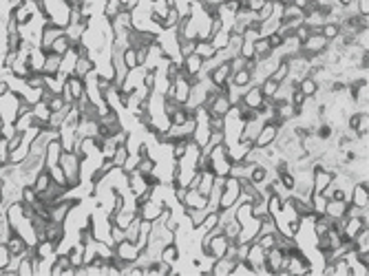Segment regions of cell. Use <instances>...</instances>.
<instances>
[{"instance_id": "1", "label": "cell", "mask_w": 369, "mask_h": 276, "mask_svg": "<svg viewBox=\"0 0 369 276\" xmlns=\"http://www.w3.org/2000/svg\"><path fill=\"white\" fill-rule=\"evenodd\" d=\"M80 163H82V159H80L73 151H62V155H60V163H58V166L62 168L69 190L78 188V186H82V177H80Z\"/></svg>"}, {"instance_id": "2", "label": "cell", "mask_w": 369, "mask_h": 276, "mask_svg": "<svg viewBox=\"0 0 369 276\" xmlns=\"http://www.w3.org/2000/svg\"><path fill=\"white\" fill-rule=\"evenodd\" d=\"M20 100L22 98H20L18 93H13V91L0 95V117H3L5 124H13V122H16Z\"/></svg>"}, {"instance_id": "3", "label": "cell", "mask_w": 369, "mask_h": 276, "mask_svg": "<svg viewBox=\"0 0 369 276\" xmlns=\"http://www.w3.org/2000/svg\"><path fill=\"white\" fill-rule=\"evenodd\" d=\"M279 126H274L272 122H265L263 126H261V131H259V135H256V139H254V146L256 148H268V146H272L276 141V137H279Z\"/></svg>"}, {"instance_id": "4", "label": "cell", "mask_w": 369, "mask_h": 276, "mask_svg": "<svg viewBox=\"0 0 369 276\" xmlns=\"http://www.w3.org/2000/svg\"><path fill=\"white\" fill-rule=\"evenodd\" d=\"M110 22V31H113V38L115 35H126L131 29H133V16L131 11H120Z\"/></svg>"}, {"instance_id": "5", "label": "cell", "mask_w": 369, "mask_h": 276, "mask_svg": "<svg viewBox=\"0 0 369 276\" xmlns=\"http://www.w3.org/2000/svg\"><path fill=\"white\" fill-rule=\"evenodd\" d=\"M62 144H60V137L58 139H51L47 148H44V155H42V159H44V168H53L60 163V155H62Z\"/></svg>"}, {"instance_id": "6", "label": "cell", "mask_w": 369, "mask_h": 276, "mask_svg": "<svg viewBox=\"0 0 369 276\" xmlns=\"http://www.w3.org/2000/svg\"><path fill=\"white\" fill-rule=\"evenodd\" d=\"M201 66H204V60L199 58L197 53H190L188 58H181V60H179V73H181L183 78L197 76V73L201 71Z\"/></svg>"}, {"instance_id": "7", "label": "cell", "mask_w": 369, "mask_h": 276, "mask_svg": "<svg viewBox=\"0 0 369 276\" xmlns=\"http://www.w3.org/2000/svg\"><path fill=\"white\" fill-rule=\"evenodd\" d=\"M113 252L120 259H124V261H131V263H135V259H137V248H135V243H131V241H120V243H115L113 245Z\"/></svg>"}, {"instance_id": "8", "label": "cell", "mask_w": 369, "mask_h": 276, "mask_svg": "<svg viewBox=\"0 0 369 276\" xmlns=\"http://www.w3.org/2000/svg\"><path fill=\"white\" fill-rule=\"evenodd\" d=\"M241 102L246 104V106H250V108H259L261 104H263V93H261V88L259 86H248L246 91H243V98H241Z\"/></svg>"}, {"instance_id": "9", "label": "cell", "mask_w": 369, "mask_h": 276, "mask_svg": "<svg viewBox=\"0 0 369 276\" xmlns=\"http://www.w3.org/2000/svg\"><path fill=\"white\" fill-rule=\"evenodd\" d=\"M44 58H47V53L40 49V47H33L31 51H29V56H27V64H29V71L31 73H42V66H44Z\"/></svg>"}, {"instance_id": "10", "label": "cell", "mask_w": 369, "mask_h": 276, "mask_svg": "<svg viewBox=\"0 0 369 276\" xmlns=\"http://www.w3.org/2000/svg\"><path fill=\"white\" fill-rule=\"evenodd\" d=\"M7 250H9V254H13V256H22L25 252L29 250V245H27V241L22 238L18 232H13L9 238H7Z\"/></svg>"}, {"instance_id": "11", "label": "cell", "mask_w": 369, "mask_h": 276, "mask_svg": "<svg viewBox=\"0 0 369 276\" xmlns=\"http://www.w3.org/2000/svg\"><path fill=\"white\" fill-rule=\"evenodd\" d=\"M230 106H232V104H230V100H228V95H226V93H219V95H217V100L212 102V106L208 108V113H210V115L224 117L228 111H230Z\"/></svg>"}, {"instance_id": "12", "label": "cell", "mask_w": 369, "mask_h": 276, "mask_svg": "<svg viewBox=\"0 0 369 276\" xmlns=\"http://www.w3.org/2000/svg\"><path fill=\"white\" fill-rule=\"evenodd\" d=\"M66 82V86H69V91H71V98H73V102H78L80 98L84 95V80L82 78H78V76H71L64 80Z\"/></svg>"}, {"instance_id": "13", "label": "cell", "mask_w": 369, "mask_h": 276, "mask_svg": "<svg viewBox=\"0 0 369 276\" xmlns=\"http://www.w3.org/2000/svg\"><path fill=\"white\" fill-rule=\"evenodd\" d=\"M60 60L62 56H58V53H47V58H44V66H42V76H58V71H60Z\"/></svg>"}, {"instance_id": "14", "label": "cell", "mask_w": 369, "mask_h": 276, "mask_svg": "<svg viewBox=\"0 0 369 276\" xmlns=\"http://www.w3.org/2000/svg\"><path fill=\"white\" fill-rule=\"evenodd\" d=\"M345 208H347V201H336V199H327V208L325 214L329 219H343L345 217Z\"/></svg>"}, {"instance_id": "15", "label": "cell", "mask_w": 369, "mask_h": 276, "mask_svg": "<svg viewBox=\"0 0 369 276\" xmlns=\"http://www.w3.org/2000/svg\"><path fill=\"white\" fill-rule=\"evenodd\" d=\"M272 53H274V49L270 47L268 38H259V40L254 42V56H252V60H256V62H261V60L270 58Z\"/></svg>"}, {"instance_id": "16", "label": "cell", "mask_w": 369, "mask_h": 276, "mask_svg": "<svg viewBox=\"0 0 369 276\" xmlns=\"http://www.w3.org/2000/svg\"><path fill=\"white\" fill-rule=\"evenodd\" d=\"M95 71V62H93V58H78V62H76V69H73V76H78V78H86L88 73H93Z\"/></svg>"}, {"instance_id": "17", "label": "cell", "mask_w": 369, "mask_h": 276, "mask_svg": "<svg viewBox=\"0 0 369 276\" xmlns=\"http://www.w3.org/2000/svg\"><path fill=\"white\" fill-rule=\"evenodd\" d=\"M31 186H33L35 195H42V192H44V190H47L49 186H51V175H49V170L44 168V166H42V170H40V173L35 175V179H33V183H31Z\"/></svg>"}, {"instance_id": "18", "label": "cell", "mask_w": 369, "mask_h": 276, "mask_svg": "<svg viewBox=\"0 0 369 276\" xmlns=\"http://www.w3.org/2000/svg\"><path fill=\"white\" fill-rule=\"evenodd\" d=\"M299 88H301V93L305 95V98H314L316 93H319V82H316L314 78H309V76H305V78H301V82H299Z\"/></svg>"}, {"instance_id": "19", "label": "cell", "mask_w": 369, "mask_h": 276, "mask_svg": "<svg viewBox=\"0 0 369 276\" xmlns=\"http://www.w3.org/2000/svg\"><path fill=\"white\" fill-rule=\"evenodd\" d=\"M230 82H232L234 86H239V88H243V91H246L248 86H252V73H250L248 69H241V71H237V73H232Z\"/></svg>"}, {"instance_id": "20", "label": "cell", "mask_w": 369, "mask_h": 276, "mask_svg": "<svg viewBox=\"0 0 369 276\" xmlns=\"http://www.w3.org/2000/svg\"><path fill=\"white\" fill-rule=\"evenodd\" d=\"M195 53L201 58V60H210L212 56L217 53V49L212 47V42H210V40H197V44H195Z\"/></svg>"}, {"instance_id": "21", "label": "cell", "mask_w": 369, "mask_h": 276, "mask_svg": "<svg viewBox=\"0 0 369 276\" xmlns=\"http://www.w3.org/2000/svg\"><path fill=\"white\" fill-rule=\"evenodd\" d=\"M206 204H208V197H204L201 192H197V190H188V192H186V201H183L181 206H190V208H206Z\"/></svg>"}, {"instance_id": "22", "label": "cell", "mask_w": 369, "mask_h": 276, "mask_svg": "<svg viewBox=\"0 0 369 276\" xmlns=\"http://www.w3.org/2000/svg\"><path fill=\"white\" fill-rule=\"evenodd\" d=\"M120 11H122V0H104V5H102V16L106 20H113Z\"/></svg>"}, {"instance_id": "23", "label": "cell", "mask_w": 369, "mask_h": 276, "mask_svg": "<svg viewBox=\"0 0 369 276\" xmlns=\"http://www.w3.org/2000/svg\"><path fill=\"white\" fill-rule=\"evenodd\" d=\"M155 166H157V161L153 157H142V159H137L135 170L139 175H151V173H155Z\"/></svg>"}, {"instance_id": "24", "label": "cell", "mask_w": 369, "mask_h": 276, "mask_svg": "<svg viewBox=\"0 0 369 276\" xmlns=\"http://www.w3.org/2000/svg\"><path fill=\"white\" fill-rule=\"evenodd\" d=\"M228 38H230V31H228V29H221V31H217L215 35H212L210 42H212V47H215L217 51H221V49L228 47Z\"/></svg>"}, {"instance_id": "25", "label": "cell", "mask_w": 369, "mask_h": 276, "mask_svg": "<svg viewBox=\"0 0 369 276\" xmlns=\"http://www.w3.org/2000/svg\"><path fill=\"white\" fill-rule=\"evenodd\" d=\"M259 88H261L263 98H274V93H276V88H279V82H274L272 78H265L259 84Z\"/></svg>"}, {"instance_id": "26", "label": "cell", "mask_w": 369, "mask_h": 276, "mask_svg": "<svg viewBox=\"0 0 369 276\" xmlns=\"http://www.w3.org/2000/svg\"><path fill=\"white\" fill-rule=\"evenodd\" d=\"M128 155H131V153H128V148H126V146H117V148H115V153H113V157H110V161H113V166H115V168H122Z\"/></svg>"}, {"instance_id": "27", "label": "cell", "mask_w": 369, "mask_h": 276, "mask_svg": "<svg viewBox=\"0 0 369 276\" xmlns=\"http://www.w3.org/2000/svg\"><path fill=\"white\" fill-rule=\"evenodd\" d=\"M279 181H281V186L287 190V192H292L294 190V186H297V179H294V173H292V168L290 170H285V173H279Z\"/></svg>"}, {"instance_id": "28", "label": "cell", "mask_w": 369, "mask_h": 276, "mask_svg": "<svg viewBox=\"0 0 369 276\" xmlns=\"http://www.w3.org/2000/svg\"><path fill=\"white\" fill-rule=\"evenodd\" d=\"M69 49H71V42L66 40V35H60V38H58L53 44H51V49H49V51H51V53H58V56H64Z\"/></svg>"}, {"instance_id": "29", "label": "cell", "mask_w": 369, "mask_h": 276, "mask_svg": "<svg viewBox=\"0 0 369 276\" xmlns=\"http://www.w3.org/2000/svg\"><path fill=\"white\" fill-rule=\"evenodd\" d=\"M321 33L331 42V40H336V38H338V33H341V27H338L336 22H325V25L321 27Z\"/></svg>"}, {"instance_id": "30", "label": "cell", "mask_w": 369, "mask_h": 276, "mask_svg": "<svg viewBox=\"0 0 369 276\" xmlns=\"http://www.w3.org/2000/svg\"><path fill=\"white\" fill-rule=\"evenodd\" d=\"M195 44H197V40H179V44H177L179 58H188L190 53H195Z\"/></svg>"}, {"instance_id": "31", "label": "cell", "mask_w": 369, "mask_h": 276, "mask_svg": "<svg viewBox=\"0 0 369 276\" xmlns=\"http://www.w3.org/2000/svg\"><path fill=\"white\" fill-rule=\"evenodd\" d=\"M272 13H274V3H265L259 11H254V20L256 22H265L272 16Z\"/></svg>"}, {"instance_id": "32", "label": "cell", "mask_w": 369, "mask_h": 276, "mask_svg": "<svg viewBox=\"0 0 369 276\" xmlns=\"http://www.w3.org/2000/svg\"><path fill=\"white\" fill-rule=\"evenodd\" d=\"M179 20H181L179 13H177L173 7H171V9H168V13H166V18H164V25H161V29H164V31H166V29H175L177 25H179Z\"/></svg>"}, {"instance_id": "33", "label": "cell", "mask_w": 369, "mask_h": 276, "mask_svg": "<svg viewBox=\"0 0 369 276\" xmlns=\"http://www.w3.org/2000/svg\"><path fill=\"white\" fill-rule=\"evenodd\" d=\"M25 84L31 86V88H42L44 86V76L42 73H29L25 78Z\"/></svg>"}, {"instance_id": "34", "label": "cell", "mask_w": 369, "mask_h": 276, "mask_svg": "<svg viewBox=\"0 0 369 276\" xmlns=\"http://www.w3.org/2000/svg\"><path fill=\"white\" fill-rule=\"evenodd\" d=\"M47 106H49L51 113H56V111H62L66 104H64V100H62V95H60V93H56V95H51V100L47 102Z\"/></svg>"}, {"instance_id": "35", "label": "cell", "mask_w": 369, "mask_h": 276, "mask_svg": "<svg viewBox=\"0 0 369 276\" xmlns=\"http://www.w3.org/2000/svg\"><path fill=\"white\" fill-rule=\"evenodd\" d=\"M122 58H124V64H126V69H135V66H137V58H135V49H131V47H126V49H124V53H122Z\"/></svg>"}, {"instance_id": "36", "label": "cell", "mask_w": 369, "mask_h": 276, "mask_svg": "<svg viewBox=\"0 0 369 276\" xmlns=\"http://www.w3.org/2000/svg\"><path fill=\"white\" fill-rule=\"evenodd\" d=\"M336 3H338V5H341V7H345V5H349V3H352V0H336Z\"/></svg>"}, {"instance_id": "37", "label": "cell", "mask_w": 369, "mask_h": 276, "mask_svg": "<svg viewBox=\"0 0 369 276\" xmlns=\"http://www.w3.org/2000/svg\"><path fill=\"white\" fill-rule=\"evenodd\" d=\"M283 3H287V0H283Z\"/></svg>"}]
</instances>
